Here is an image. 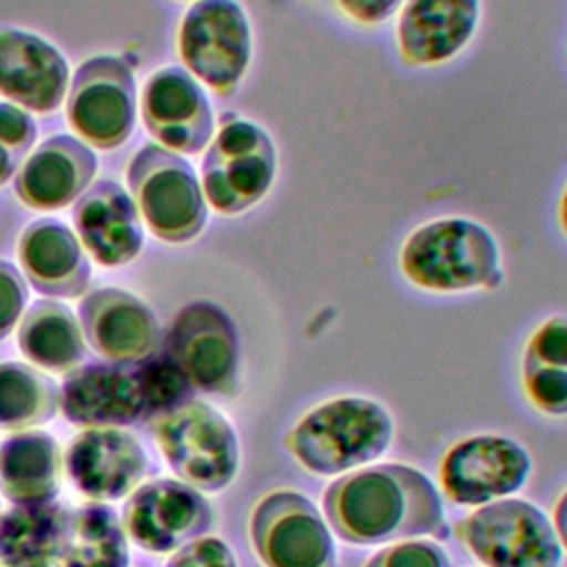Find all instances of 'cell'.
Wrapping results in <instances>:
<instances>
[{"mask_svg": "<svg viewBox=\"0 0 567 567\" xmlns=\"http://www.w3.org/2000/svg\"><path fill=\"white\" fill-rule=\"evenodd\" d=\"M321 505L337 538L352 545H383L447 532L439 489L410 465L383 463L350 472L326 487Z\"/></svg>", "mask_w": 567, "mask_h": 567, "instance_id": "cell-1", "label": "cell"}, {"mask_svg": "<svg viewBox=\"0 0 567 567\" xmlns=\"http://www.w3.org/2000/svg\"><path fill=\"white\" fill-rule=\"evenodd\" d=\"M193 388L162 354L140 363H84L64 374L60 412L80 427H122L190 399Z\"/></svg>", "mask_w": 567, "mask_h": 567, "instance_id": "cell-2", "label": "cell"}, {"mask_svg": "<svg viewBox=\"0 0 567 567\" xmlns=\"http://www.w3.org/2000/svg\"><path fill=\"white\" fill-rule=\"evenodd\" d=\"M399 268L414 288L441 295L494 288L503 279L498 239L463 215L416 226L401 246Z\"/></svg>", "mask_w": 567, "mask_h": 567, "instance_id": "cell-3", "label": "cell"}, {"mask_svg": "<svg viewBox=\"0 0 567 567\" xmlns=\"http://www.w3.org/2000/svg\"><path fill=\"white\" fill-rule=\"evenodd\" d=\"M394 436L390 412L363 396H341L310 410L286 445L312 474L334 476L388 452Z\"/></svg>", "mask_w": 567, "mask_h": 567, "instance_id": "cell-4", "label": "cell"}, {"mask_svg": "<svg viewBox=\"0 0 567 567\" xmlns=\"http://www.w3.org/2000/svg\"><path fill=\"white\" fill-rule=\"evenodd\" d=\"M155 443L173 474L204 494L226 489L239 470V439L213 405L186 399L153 416Z\"/></svg>", "mask_w": 567, "mask_h": 567, "instance_id": "cell-5", "label": "cell"}, {"mask_svg": "<svg viewBox=\"0 0 567 567\" xmlns=\"http://www.w3.org/2000/svg\"><path fill=\"white\" fill-rule=\"evenodd\" d=\"M126 179L153 237L166 244H186L204 230L208 202L195 168L179 153L146 144L131 157Z\"/></svg>", "mask_w": 567, "mask_h": 567, "instance_id": "cell-6", "label": "cell"}, {"mask_svg": "<svg viewBox=\"0 0 567 567\" xmlns=\"http://www.w3.org/2000/svg\"><path fill=\"white\" fill-rule=\"evenodd\" d=\"M277 146L252 120L226 122L208 142L202 159V190L224 217L241 215L266 199L277 179Z\"/></svg>", "mask_w": 567, "mask_h": 567, "instance_id": "cell-7", "label": "cell"}, {"mask_svg": "<svg viewBox=\"0 0 567 567\" xmlns=\"http://www.w3.org/2000/svg\"><path fill=\"white\" fill-rule=\"evenodd\" d=\"M179 58L217 95L237 91L252 60V27L237 0H195L177 31Z\"/></svg>", "mask_w": 567, "mask_h": 567, "instance_id": "cell-8", "label": "cell"}, {"mask_svg": "<svg viewBox=\"0 0 567 567\" xmlns=\"http://www.w3.org/2000/svg\"><path fill=\"white\" fill-rule=\"evenodd\" d=\"M456 532L485 567H560L563 563L556 527L523 498L485 503L461 520Z\"/></svg>", "mask_w": 567, "mask_h": 567, "instance_id": "cell-9", "label": "cell"}, {"mask_svg": "<svg viewBox=\"0 0 567 567\" xmlns=\"http://www.w3.org/2000/svg\"><path fill=\"white\" fill-rule=\"evenodd\" d=\"M164 354L197 392L230 396L237 390L239 334L230 315L215 301H190L173 317Z\"/></svg>", "mask_w": 567, "mask_h": 567, "instance_id": "cell-10", "label": "cell"}, {"mask_svg": "<svg viewBox=\"0 0 567 567\" xmlns=\"http://www.w3.org/2000/svg\"><path fill=\"white\" fill-rule=\"evenodd\" d=\"M137 115L133 69L117 55L84 60L66 91V122L75 135L102 151L128 140Z\"/></svg>", "mask_w": 567, "mask_h": 567, "instance_id": "cell-11", "label": "cell"}, {"mask_svg": "<svg viewBox=\"0 0 567 567\" xmlns=\"http://www.w3.org/2000/svg\"><path fill=\"white\" fill-rule=\"evenodd\" d=\"M248 532L264 567H337L323 514L299 492L266 494L250 514Z\"/></svg>", "mask_w": 567, "mask_h": 567, "instance_id": "cell-12", "label": "cell"}, {"mask_svg": "<svg viewBox=\"0 0 567 567\" xmlns=\"http://www.w3.org/2000/svg\"><path fill=\"white\" fill-rule=\"evenodd\" d=\"M120 518L135 547L171 554L210 529L213 507L193 485L179 478H155L128 494Z\"/></svg>", "mask_w": 567, "mask_h": 567, "instance_id": "cell-13", "label": "cell"}, {"mask_svg": "<svg viewBox=\"0 0 567 567\" xmlns=\"http://www.w3.org/2000/svg\"><path fill=\"white\" fill-rule=\"evenodd\" d=\"M532 472L527 450L507 436L481 434L458 441L441 461L439 478L456 505H485L518 492Z\"/></svg>", "mask_w": 567, "mask_h": 567, "instance_id": "cell-14", "label": "cell"}, {"mask_svg": "<svg viewBox=\"0 0 567 567\" xmlns=\"http://www.w3.org/2000/svg\"><path fill=\"white\" fill-rule=\"evenodd\" d=\"M142 120L159 146L195 155L208 146L215 115L202 82L184 66L168 64L148 75L142 89Z\"/></svg>", "mask_w": 567, "mask_h": 567, "instance_id": "cell-15", "label": "cell"}, {"mask_svg": "<svg viewBox=\"0 0 567 567\" xmlns=\"http://www.w3.org/2000/svg\"><path fill=\"white\" fill-rule=\"evenodd\" d=\"M64 474L89 501H120L146 478L148 456L124 427H84L66 443Z\"/></svg>", "mask_w": 567, "mask_h": 567, "instance_id": "cell-16", "label": "cell"}, {"mask_svg": "<svg viewBox=\"0 0 567 567\" xmlns=\"http://www.w3.org/2000/svg\"><path fill=\"white\" fill-rule=\"evenodd\" d=\"M78 319L86 343L111 363H140L162 343V326L146 301L120 288H97L82 297Z\"/></svg>", "mask_w": 567, "mask_h": 567, "instance_id": "cell-17", "label": "cell"}, {"mask_svg": "<svg viewBox=\"0 0 567 567\" xmlns=\"http://www.w3.org/2000/svg\"><path fill=\"white\" fill-rule=\"evenodd\" d=\"M481 0H405L396 51L410 66H439L461 55L481 27Z\"/></svg>", "mask_w": 567, "mask_h": 567, "instance_id": "cell-18", "label": "cell"}, {"mask_svg": "<svg viewBox=\"0 0 567 567\" xmlns=\"http://www.w3.org/2000/svg\"><path fill=\"white\" fill-rule=\"evenodd\" d=\"M69 91V62L42 35L16 27L0 29V95L35 111H55Z\"/></svg>", "mask_w": 567, "mask_h": 567, "instance_id": "cell-19", "label": "cell"}, {"mask_svg": "<svg viewBox=\"0 0 567 567\" xmlns=\"http://www.w3.org/2000/svg\"><path fill=\"white\" fill-rule=\"evenodd\" d=\"M73 228L86 255L102 268L133 261L144 246V228L133 197L113 179L93 182L73 206Z\"/></svg>", "mask_w": 567, "mask_h": 567, "instance_id": "cell-20", "label": "cell"}, {"mask_svg": "<svg viewBox=\"0 0 567 567\" xmlns=\"http://www.w3.org/2000/svg\"><path fill=\"white\" fill-rule=\"evenodd\" d=\"M97 173V155L80 137L58 133L31 151L13 175V190L35 210H60L75 202Z\"/></svg>", "mask_w": 567, "mask_h": 567, "instance_id": "cell-21", "label": "cell"}, {"mask_svg": "<svg viewBox=\"0 0 567 567\" xmlns=\"http://www.w3.org/2000/svg\"><path fill=\"white\" fill-rule=\"evenodd\" d=\"M24 279L47 297H82L91 281V259L78 235L60 219L31 221L18 239Z\"/></svg>", "mask_w": 567, "mask_h": 567, "instance_id": "cell-22", "label": "cell"}, {"mask_svg": "<svg viewBox=\"0 0 567 567\" xmlns=\"http://www.w3.org/2000/svg\"><path fill=\"white\" fill-rule=\"evenodd\" d=\"M64 454L44 430H22L0 443V494L13 505L53 503L62 489Z\"/></svg>", "mask_w": 567, "mask_h": 567, "instance_id": "cell-23", "label": "cell"}, {"mask_svg": "<svg viewBox=\"0 0 567 567\" xmlns=\"http://www.w3.org/2000/svg\"><path fill=\"white\" fill-rule=\"evenodd\" d=\"M16 339L20 352L42 372L66 374L86 354L80 319L69 306L53 299H38L27 308Z\"/></svg>", "mask_w": 567, "mask_h": 567, "instance_id": "cell-24", "label": "cell"}, {"mask_svg": "<svg viewBox=\"0 0 567 567\" xmlns=\"http://www.w3.org/2000/svg\"><path fill=\"white\" fill-rule=\"evenodd\" d=\"M69 509L60 503L13 505L0 516V567L60 563Z\"/></svg>", "mask_w": 567, "mask_h": 567, "instance_id": "cell-25", "label": "cell"}, {"mask_svg": "<svg viewBox=\"0 0 567 567\" xmlns=\"http://www.w3.org/2000/svg\"><path fill=\"white\" fill-rule=\"evenodd\" d=\"M523 390L549 416H567V315L545 319L523 354Z\"/></svg>", "mask_w": 567, "mask_h": 567, "instance_id": "cell-26", "label": "cell"}, {"mask_svg": "<svg viewBox=\"0 0 567 567\" xmlns=\"http://www.w3.org/2000/svg\"><path fill=\"white\" fill-rule=\"evenodd\" d=\"M131 549L120 514L97 501L69 509L60 567H128Z\"/></svg>", "mask_w": 567, "mask_h": 567, "instance_id": "cell-27", "label": "cell"}, {"mask_svg": "<svg viewBox=\"0 0 567 567\" xmlns=\"http://www.w3.org/2000/svg\"><path fill=\"white\" fill-rule=\"evenodd\" d=\"M58 412L60 385L47 372L20 361L0 363V430H31Z\"/></svg>", "mask_w": 567, "mask_h": 567, "instance_id": "cell-28", "label": "cell"}, {"mask_svg": "<svg viewBox=\"0 0 567 567\" xmlns=\"http://www.w3.org/2000/svg\"><path fill=\"white\" fill-rule=\"evenodd\" d=\"M365 567H450V558L436 543L408 540L377 551Z\"/></svg>", "mask_w": 567, "mask_h": 567, "instance_id": "cell-29", "label": "cell"}, {"mask_svg": "<svg viewBox=\"0 0 567 567\" xmlns=\"http://www.w3.org/2000/svg\"><path fill=\"white\" fill-rule=\"evenodd\" d=\"M27 301L29 288L24 275L11 261L0 259V341L18 326Z\"/></svg>", "mask_w": 567, "mask_h": 567, "instance_id": "cell-30", "label": "cell"}, {"mask_svg": "<svg viewBox=\"0 0 567 567\" xmlns=\"http://www.w3.org/2000/svg\"><path fill=\"white\" fill-rule=\"evenodd\" d=\"M166 567H237V558L221 538L199 536L173 551Z\"/></svg>", "mask_w": 567, "mask_h": 567, "instance_id": "cell-31", "label": "cell"}, {"mask_svg": "<svg viewBox=\"0 0 567 567\" xmlns=\"http://www.w3.org/2000/svg\"><path fill=\"white\" fill-rule=\"evenodd\" d=\"M35 137L38 126L31 113L13 102H0V144L24 159L35 144Z\"/></svg>", "mask_w": 567, "mask_h": 567, "instance_id": "cell-32", "label": "cell"}, {"mask_svg": "<svg viewBox=\"0 0 567 567\" xmlns=\"http://www.w3.org/2000/svg\"><path fill=\"white\" fill-rule=\"evenodd\" d=\"M405 0H334L339 11L352 22L363 27H377L390 20Z\"/></svg>", "mask_w": 567, "mask_h": 567, "instance_id": "cell-33", "label": "cell"}, {"mask_svg": "<svg viewBox=\"0 0 567 567\" xmlns=\"http://www.w3.org/2000/svg\"><path fill=\"white\" fill-rule=\"evenodd\" d=\"M22 162H24V159H22L20 155H16L11 148H7V146L0 144V186H2L4 182H9V179L16 175V171L20 168Z\"/></svg>", "mask_w": 567, "mask_h": 567, "instance_id": "cell-34", "label": "cell"}, {"mask_svg": "<svg viewBox=\"0 0 567 567\" xmlns=\"http://www.w3.org/2000/svg\"><path fill=\"white\" fill-rule=\"evenodd\" d=\"M554 523H556L558 540L567 549V492L563 494V498L558 501V505L554 509Z\"/></svg>", "mask_w": 567, "mask_h": 567, "instance_id": "cell-35", "label": "cell"}, {"mask_svg": "<svg viewBox=\"0 0 567 567\" xmlns=\"http://www.w3.org/2000/svg\"><path fill=\"white\" fill-rule=\"evenodd\" d=\"M558 224H560L563 235L567 237V182H565L563 193H560V204H558Z\"/></svg>", "mask_w": 567, "mask_h": 567, "instance_id": "cell-36", "label": "cell"}, {"mask_svg": "<svg viewBox=\"0 0 567 567\" xmlns=\"http://www.w3.org/2000/svg\"><path fill=\"white\" fill-rule=\"evenodd\" d=\"M31 567H60V563H47V565H31Z\"/></svg>", "mask_w": 567, "mask_h": 567, "instance_id": "cell-37", "label": "cell"}, {"mask_svg": "<svg viewBox=\"0 0 567 567\" xmlns=\"http://www.w3.org/2000/svg\"><path fill=\"white\" fill-rule=\"evenodd\" d=\"M193 2H195V0H193Z\"/></svg>", "mask_w": 567, "mask_h": 567, "instance_id": "cell-38", "label": "cell"}]
</instances>
